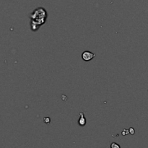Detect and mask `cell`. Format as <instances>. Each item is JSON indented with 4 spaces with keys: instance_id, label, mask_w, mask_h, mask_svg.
<instances>
[{
    "instance_id": "cell-1",
    "label": "cell",
    "mask_w": 148,
    "mask_h": 148,
    "mask_svg": "<svg viewBox=\"0 0 148 148\" xmlns=\"http://www.w3.org/2000/svg\"><path fill=\"white\" fill-rule=\"evenodd\" d=\"M30 17L32 19V30H37L39 28V26L42 25L46 23V18H47V12L44 8L38 7L30 14Z\"/></svg>"
},
{
    "instance_id": "cell-2",
    "label": "cell",
    "mask_w": 148,
    "mask_h": 148,
    "mask_svg": "<svg viewBox=\"0 0 148 148\" xmlns=\"http://www.w3.org/2000/svg\"><path fill=\"white\" fill-rule=\"evenodd\" d=\"M95 56V53H93L92 52L89 51H85L82 53V59H83L85 62H90V61L92 60Z\"/></svg>"
},
{
    "instance_id": "cell-3",
    "label": "cell",
    "mask_w": 148,
    "mask_h": 148,
    "mask_svg": "<svg viewBox=\"0 0 148 148\" xmlns=\"http://www.w3.org/2000/svg\"><path fill=\"white\" fill-rule=\"evenodd\" d=\"M79 119L78 120V124L80 127H85V124H86L87 121H86V119L85 117V114L84 112H80L79 113Z\"/></svg>"
},
{
    "instance_id": "cell-4",
    "label": "cell",
    "mask_w": 148,
    "mask_h": 148,
    "mask_svg": "<svg viewBox=\"0 0 148 148\" xmlns=\"http://www.w3.org/2000/svg\"><path fill=\"white\" fill-rule=\"evenodd\" d=\"M110 148H121V146L116 143H112L110 146Z\"/></svg>"
},
{
    "instance_id": "cell-5",
    "label": "cell",
    "mask_w": 148,
    "mask_h": 148,
    "mask_svg": "<svg viewBox=\"0 0 148 148\" xmlns=\"http://www.w3.org/2000/svg\"><path fill=\"white\" fill-rule=\"evenodd\" d=\"M128 134H130V131L129 130H124L122 132V135L123 136H126Z\"/></svg>"
},
{
    "instance_id": "cell-6",
    "label": "cell",
    "mask_w": 148,
    "mask_h": 148,
    "mask_svg": "<svg viewBox=\"0 0 148 148\" xmlns=\"http://www.w3.org/2000/svg\"><path fill=\"white\" fill-rule=\"evenodd\" d=\"M43 120H44V122L46 123V124H49L51 121V119L49 117H45V118L43 119Z\"/></svg>"
},
{
    "instance_id": "cell-7",
    "label": "cell",
    "mask_w": 148,
    "mask_h": 148,
    "mask_svg": "<svg viewBox=\"0 0 148 148\" xmlns=\"http://www.w3.org/2000/svg\"><path fill=\"white\" fill-rule=\"evenodd\" d=\"M129 131H130V134H132V135L134 134V133H135V131H134V129L132 128V127H131V128L129 129Z\"/></svg>"
}]
</instances>
